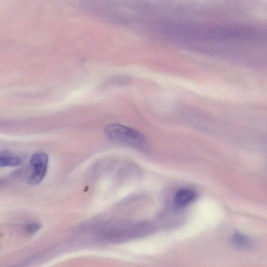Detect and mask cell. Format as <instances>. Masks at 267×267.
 Instances as JSON below:
<instances>
[{
  "label": "cell",
  "mask_w": 267,
  "mask_h": 267,
  "mask_svg": "<svg viewBox=\"0 0 267 267\" xmlns=\"http://www.w3.org/2000/svg\"><path fill=\"white\" fill-rule=\"evenodd\" d=\"M230 244L235 249L248 250L253 247V242L246 235L240 233L234 234L230 240Z\"/></svg>",
  "instance_id": "cell-4"
},
{
  "label": "cell",
  "mask_w": 267,
  "mask_h": 267,
  "mask_svg": "<svg viewBox=\"0 0 267 267\" xmlns=\"http://www.w3.org/2000/svg\"><path fill=\"white\" fill-rule=\"evenodd\" d=\"M196 194L190 189H182L178 191L174 198L175 206L178 208H182L193 202L195 199Z\"/></svg>",
  "instance_id": "cell-3"
},
{
  "label": "cell",
  "mask_w": 267,
  "mask_h": 267,
  "mask_svg": "<svg viewBox=\"0 0 267 267\" xmlns=\"http://www.w3.org/2000/svg\"><path fill=\"white\" fill-rule=\"evenodd\" d=\"M107 137L112 142L136 149L141 152H148L149 146L147 140L139 131L120 124H111L105 129Z\"/></svg>",
  "instance_id": "cell-1"
},
{
  "label": "cell",
  "mask_w": 267,
  "mask_h": 267,
  "mask_svg": "<svg viewBox=\"0 0 267 267\" xmlns=\"http://www.w3.org/2000/svg\"><path fill=\"white\" fill-rule=\"evenodd\" d=\"M41 228V224L38 223H32L27 225L26 227V231L31 234H34L37 232Z\"/></svg>",
  "instance_id": "cell-6"
},
{
  "label": "cell",
  "mask_w": 267,
  "mask_h": 267,
  "mask_svg": "<svg viewBox=\"0 0 267 267\" xmlns=\"http://www.w3.org/2000/svg\"><path fill=\"white\" fill-rule=\"evenodd\" d=\"M48 156L44 152H38L31 156L30 161L31 173L27 179L28 184L37 185L43 181L48 169Z\"/></svg>",
  "instance_id": "cell-2"
},
{
  "label": "cell",
  "mask_w": 267,
  "mask_h": 267,
  "mask_svg": "<svg viewBox=\"0 0 267 267\" xmlns=\"http://www.w3.org/2000/svg\"><path fill=\"white\" fill-rule=\"evenodd\" d=\"M22 159L18 156L10 155H1L0 157V166L1 167H16L22 163Z\"/></svg>",
  "instance_id": "cell-5"
}]
</instances>
